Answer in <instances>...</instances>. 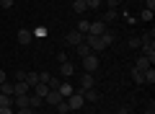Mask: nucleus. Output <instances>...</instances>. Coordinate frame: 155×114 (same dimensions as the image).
<instances>
[{
	"label": "nucleus",
	"mask_w": 155,
	"mask_h": 114,
	"mask_svg": "<svg viewBox=\"0 0 155 114\" xmlns=\"http://www.w3.org/2000/svg\"><path fill=\"white\" fill-rule=\"evenodd\" d=\"M67 106H70V112H78V109H83L85 106V98H83V91H72L70 96L65 98Z\"/></svg>",
	"instance_id": "1"
},
{
	"label": "nucleus",
	"mask_w": 155,
	"mask_h": 114,
	"mask_svg": "<svg viewBox=\"0 0 155 114\" xmlns=\"http://www.w3.org/2000/svg\"><path fill=\"white\" fill-rule=\"evenodd\" d=\"M83 42L91 47V52H101V49L106 47V44H104V39H101V36H93V34H85V39H83Z\"/></svg>",
	"instance_id": "2"
},
{
	"label": "nucleus",
	"mask_w": 155,
	"mask_h": 114,
	"mask_svg": "<svg viewBox=\"0 0 155 114\" xmlns=\"http://www.w3.org/2000/svg\"><path fill=\"white\" fill-rule=\"evenodd\" d=\"M98 65H101V60L96 57L93 52L83 57V67H85V73H96V70H98Z\"/></svg>",
	"instance_id": "3"
},
{
	"label": "nucleus",
	"mask_w": 155,
	"mask_h": 114,
	"mask_svg": "<svg viewBox=\"0 0 155 114\" xmlns=\"http://www.w3.org/2000/svg\"><path fill=\"white\" fill-rule=\"evenodd\" d=\"M31 93V86L26 81H13V96H26Z\"/></svg>",
	"instance_id": "4"
},
{
	"label": "nucleus",
	"mask_w": 155,
	"mask_h": 114,
	"mask_svg": "<svg viewBox=\"0 0 155 114\" xmlns=\"http://www.w3.org/2000/svg\"><path fill=\"white\" fill-rule=\"evenodd\" d=\"M67 44H70V47H78V44H80V42H83V39H85V34H80V31H78V29H72V31L70 34H67Z\"/></svg>",
	"instance_id": "5"
},
{
	"label": "nucleus",
	"mask_w": 155,
	"mask_h": 114,
	"mask_svg": "<svg viewBox=\"0 0 155 114\" xmlns=\"http://www.w3.org/2000/svg\"><path fill=\"white\" fill-rule=\"evenodd\" d=\"M16 39H18V44H23V47H26V44L34 42V34H31V29H21V31L16 34Z\"/></svg>",
	"instance_id": "6"
},
{
	"label": "nucleus",
	"mask_w": 155,
	"mask_h": 114,
	"mask_svg": "<svg viewBox=\"0 0 155 114\" xmlns=\"http://www.w3.org/2000/svg\"><path fill=\"white\" fill-rule=\"evenodd\" d=\"M104 31H106V23H104V21H91L88 34H93V36H101Z\"/></svg>",
	"instance_id": "7"
},
{
	"label": "nucleus",
	"mask_w": 155,
	"mask_h": 114,
	"mask_svg": "<svg viewBox=\"0 0 155 114\" xmlns=\"http://www.w3.org/2000/svg\"><path fill=\"white\" fill-rule=\"evenodd\" d=\"M72 73H75V67H72V62H60V78H70Z\"/></svg>",
	"instance_id": "8"
},
{
	"label": "nucleus",
	"mask_w": 155,
	"mask_h": 114,
	"mask_svg": "<svg viewBox=\"0 0 155 114\" xmlns=\"http://www.w3.org/2000/svg\"><path fill=\"white\" fill-rule=\"evenodd\" d=\"M62 101V96H60V91H49L44 96V104H52V106H57V104Z\"/></svg>",
	"instance_id": "9"
},
{
	"label": "nucleus",
	"mask_w": 155,
	"mask_h": 114,
	"mask_svg": "<svg viewBox=\"0 0 155 114\" xmlns=\"http://www.w3.org/2000/svg\"><path fill=\"white\" fill-rule=\"evenodd\" d=\"M93 83H96L93 73H85V78L80 81V91H88V88H93Z\"/></svg>",
	"instance_id": "10"
},
{
	"label": "nucleus",
	"mask_w": 155,
	"mask_h": 114,
	"mask_svg": "<svg viewBox=\"0 0 155 114\" xmlns=\"http://www.w3.org/2000/svg\"><path fill=\"white\" fill-rule=\"evenodd\" d=\"M31 93H36L39 98H44L47 93H49V86H47V83H36V86L31 88Z\"/></svg>",
	"instance_id": "11"
},
{
	"label": "nucleus",
	"mask_w": 155,
	"mask_h": 114,
	"mask_svg": "<svg viewBox=\"0 0 155 114\" xmlns=\"http://www.w3.org/2000/svg\"><path fill=\"white\" fill-rule=\"evenodd\" d=\"M83 98H85V101H91V104H96L101 98V93L96 91V88H88V91H83Z\"/></svg>",
	"instance_id": "12"
},
{
	"label": "nucleus",
	"mask_w": 155,
	"mask_h": 114,
	"mask_svg": "<svg viewBox=\"0 0 155 114\" xmlns=\"http://www.w3.org/2000/svg\"><path fill=\"white\" fill-rule=\"evenodd\" d=\"M150 65H153V62H150V57H145V54H142V57H137V62H134V67H137V70H147V67Z\"/></svg>",
	"instance_id": "13"
},
{
	"label": "nucleus",
	"mask_w": 155,
	"mask_h": 114,
	"mask_svg": "<svg viewBox=\"0 0 155 114\" xmlns=\"http://www.w3.org/2000/svg\"><path fill=\"white\" fill-rule=\"evenodd\" d=\"M41 104H44V98H39L36 93H28V106L31 109H41Z\"/></svg>",
	"instance_id": "14"
},
{
	"label": "nucleus",
	"mask_w": 155,
	"mask_h": 114,
	"mask_svg": "<svg viewBox=\"0 0 155 114\" xmlns=\"http://www.w3.org/2000/svg\"><path fill=\"white\" fill-rule=\"evenodd\" d=\"M57 91H60V96H62V98H67V96H70V93H72V91H75V88H72V86H70V83H67V81H65V83H60V88H57Z\"/></svg>",
	"instance_id": "15"
},
{
	"label": "nucleus",
	"mask_w": 155,
	"mask_h": 114,
	"mask_svg": "<svg viewBox=\"0 0 155 114\" xmlns=\"http://www.w3.org/2000/svg\"><path fill=\"white\" fill-rule=\"evenodd\" d=\"M116 18H119V13H116L114 8H109V11L101 16V21H104V23H111V21H116Z\"/></svg>",
	"instance_id": "16"
},
{
	"label": "nucleus",
	"mask_w": 155,
	"mask_h": 114,
	"mask_svg": "<svg viewBox=\"0 0 155 114\" xmlns=\"http://www.w3.org/2000/svg\"><path fill=\"white\" fill-rule=\"evenodd\" d=\"M23 81H26V83H28V86H31V88L36 86V83H41V81H39V73H34V70H28V73H26V78H23Z\"/></svg>",
	"instance_id": "17"
},
{
	"label": "nucleus",
	"mask_w": 155,
	"mask_h": 114,
	"mask_svg": "<svg viewBox=\"0 0 155 114\" xmlns=\"http://www.w3.org/2000/svg\"><path fill=\"white\" fill-rule=\"evenodd\" d=\"M75 54H78V57H85V54H91V47H88L85 42H80V44L75 47Z\"/></svg>",
	"instance_id": "18"
},
{
	"label": "nucleus",
	"mask_w": 155,
	"mask_h": 114,
	"mask_svg": "<svg viewBox=\"0 0 155 114\" xmlns=\"http://www.w3.org/2000/svg\"><path fill=\"white\" fill-rule=\"evenodd\" d=\"M0 93L13 96V81H3V83H0Z\"/></svg>",
	"instance_id": "19"
},
{
	"label": "nucleus",
	"mask_w": 155,
	"mask_h": 114,
	"mask_svg": "<svg viewBox=\"0 0 155 114\" xmlns=\"http://www.w3.org/2000/svg\"><path fill=\"white\" fill-rule=\"evenodd\" d=\"M142 78H145V83H150V86H153V83H155V67H153V65H150V67H147V70H145V73H142Z\"/></svg>",
	"instance_id": "20"
},
{
	"label": "nucleus",
	"mask_w": 155,
	"mask_h": 114,
	"mask_svg": "<svg viewBox=\"0 0 155 114\" xmlns=\"http://www.w3.org/2000/svg\"><path fill=\"white\" fill-rule=\"evenodd\" d=\"M72 11H75V13H85V11H88L85 0H72Z\"/></svg>",
	"instance_id": "21"
},
{
	"label": "nucleus",
	"mask_w": 155,
	"mask_h": 114,
	"mask_svg": "<svg viewBox=\"0 0 155 114\" xmlns=\"http://www.w3.org/2000/svg\"><path fill=\"white\" fill-rule=\"evenodd\" d=\"M129 75H132V81H134V83H145L142 70H137V67H132V70H129Z\"/></svg>",
	"instance_id": "22"
},
{
	"label": "nucleus",
	"mask_w": 155,
	"mask_h": 114,
	"mask_svg": "<svg viewBox=\"0 0 155 114\" xmlns=\"http://www.w3.org/2000/svg\"><path fill=\"white\" fill-rule=\"evenodd\" d=\"M60 83H62L60 78H52V75L47 78V86H49V91H57V88H60Z\"/></svg>",
	"instance_id": "23"
},
{
	"label": "nucleus",
	"mask_w": 155,
	"mask_h": 114,
	"mask_svg": "<svg viewBox=\"0 0 155 114\" xmlns=\"http://www.w3.org/2000/svg\"><path fill=\"white\" fill-rule=\"evenodd\" d=\"M88 26H91V21H85V18L78 21V31H80V34H88Z\"/></svg>",
	"instance_id": "24"
},
{
	"label": "nucleus",
	"mask_w": 155,
	"mask_h": 114,
	"mask_svg": "<svg viewBox=\"0 0 155 114\" xmlns=\"http://www.w3.org/2000/svg\"><path fill=\"white\" fill-rule=\"evenodd\" d=\"M0 106H13V96H5V93H0Z\"/></svg>",
	"instance_id": "25"
},
{
	"label": "nucleus",
	"mask_w": 155,
	"mask_h": 114,
	"mask_svg": "<svg viewBox=\"0 0 155 114\" xmlns=\"http://www.w3.org/2000/svg\"><path fill=\"white\" fill-rule=\"evenodd\" d=\"M67 112H70V106H67V101L62 98V101L57 104V114H67Z\"/></svg>",
	"instance_id": "26"
},
{
	"label": "nucleus",
	"mask_w": 155,
	"mask_h": 114,
	"mask_svg": "<svg viewBox=\"0 0 155 114\" xmlns=\"http://www.w3.org/2000/svg\"><path fill=\"white\" fill-rule=\"evenodd\" d=\"M101 3H104V0H85L88 11H96V8H101Z\"/></svg>",
	"instance_id": "27"
},
{
	"label": "nucleus",
	"mask_w": 155,
	"mask_h": 114,
	"mask_svg": "<svg viewBox=\"0 0 155 114\" xmlns=\"http://www.w3.org/2000/svg\"><path fill=\"white\" fill-rule=\"evenodd\" d=\"M153 16H155V13H153V11H147V8L140 13V18H142V21H153Z\"/></svg>",
	"instance_id": "28"
},
{
	"label": "nucleus",
	"mask_w": 155,
	"mask_h": 114,
	"mask_svg": "<svg viewBox=\"0 0 155 114\" xmlns=\"http://www.w3.org/2000/svg\"><path fill=\"white\" fill-rule=\"evenodd\" d=\"M31 34H34V36H44V34H47V29H44V26H36Z\"/></svg>",
	"instance_id": "29"
},
{
	"label": "nucleus",
	"mask_w": 155,
	"mask_h": 114,
	"mask_svg": "<svg viewBox=\"0 0 155 114\" xmlns=\"http://www.w3.org/2000/svg\"><path fill=\"white\" fill-rule=\"evenodd\" d=\"M140 47V36H132L129 39V49H137Z\"/></svg>",
	"instance_id": "30"
},
{
	"label": "nucleus",
	"mask_w": 155,
	"mask_h": 114,
	"mask_svg": "<svg viewBox=\"0 0 155 114\" xmlns=\"http://www.w3.org/2000/svg\"><path fill=\"white\" fill-rule=\"evenodd\" d=\"M0 8H3V11H8V8H13V0H0Z\"/></svg>",
	"instance_id": "31"
},
{
	"label": "nucleus",
	"mask_w": 155,
	"mask_h": 114,
	"mask_svg": "<svg viewBox=\"0 0 155 114\" xmlns=\"http://www.w3.org/2000/svg\"><path fill=\"white\" fill-rule=\"evenodd\" d=\"M0 114H16V109L13 106H0Z\"/></svg>",
	"instance_id": "32"
},
{
	"label": "nucleus",
	"mask_w": 155,
	"mask_h": 114,
	"mask_svg": "<svg viewBox=\"0 0 155 114\" xmlns=\"http://www.w3.org/2000/svg\"><path fill=\"white\" fill-rule=\"evenodd\" d=\"M106 3H109V8H114V11H116V8H119V3H122V0H106Z\"/></svg>",
	"instance_id": "33"
},
{
	"label": "nucleus",
	"mask_w": 155,
	"mask_h": 114,
	"mask_svg": "<svg viewBox=\"0 0 155 114\" xmlns=\"http://www.w3.org/2000/svg\"><path fill=\"white\" fill-rule=\"evenodd\" d=\"M145 8L147 11H155V0H145Z\"/></svg>",
	"instance_id": "34"
},
{
	"label": "nucleus",
	"mask_w": 155,
	"mask_h": 114,
	"mask_svg": "<svg viewBox=\"0 0 155 114\" xmlns=\"http://www.w3.org/2000/svg\"><path fill=\"white\" fill-rule=\"evenodd\" d=\"M23 78H26V73H23V70H18L16 75H13V81H23Z\"/></svg>",
	"instance_id": "35"
},
{
	"label": "nucleus",
	"mask_w": 155,
	"mask_h": 114,
	"mask_svg": "<svg viewBox=\"0 0 155 114\" xmlns=\"http://www.w3.org/2000/svg\"><path fill=\"white\" fill-rule=\"evenodd\" d=\"M145 114H155V104H153V101H150V106L145 109Z\"/></svg>",
	"instance_id": "36"
},
{
	"label": "nucleus",
	"mask_w": 155,
	"mask_h": 114,
	"mask_svg": "<svg viewBox=\"0 0 155 114\" xmlns=\"http://www.w3.org/2000/svg\"><path fill=\"white\" fill-rule=\"evenodd\" d=\"M116 114H129V109L127 106H119V109H116Z\"/></svg>",
	"instance_id": "37"
},
{
	"label": "nucleus",
	"mask_w": 155,
	"mask_h": 114,
	"mask_svg": "<svg viewBox=\"0 0 155 114\" xmlns=\"http://www.w3.org/2000/svg\"><path fill=\"white\" fill-rule=\"evenodd\" d=\"M3 81H8V78H5V73H3V70H0V83H3Z\"/></svg>",
	"instance_id": "38"
}]
</instances>
